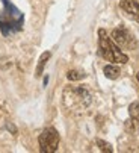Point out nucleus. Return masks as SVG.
Here are the masks:
<instances>
[{
  "mask_svg": "<svg viewBox=\"0 0 139 153\" xmlns=\"http://www.w3.org/2000/svg\"><path fill=\"white\" fill-rule=\"evenodd\" d=\"M8 129L11 130V132H14V134L17 132V130H15V127H14V126H11V124H8Z\"/></svg>",
  "mask_w": 139,
  "mask_h": 153,
  "instance_id": "13",
  "label": "nucleus"
},
{
  "mask_svg": "<svg viewBox=\"0 0 139 153\" xmlns=\"http://www.w3.org/2000/svg\"><path fill=\"white\" fill-rule=\"evenodd\" d=\"M120 8L135 21L139 23V0H121Z\"/></svg>",
  "mask_w": 139,
  "mask_h": 153,
  "instance_id": "6",
  "label": "nucleus"
},
{
  "mask_svg": "<svg viewBox=\"0 0 139 153\" xmlns=\"http://www.w3.org/2000/svg\"><path fill=\"white\" fill-rule=\"evenodd\" d=\"M38 143H39V150L42 153H55L59 146L58 130L55 127H45L38 138Z\"/></svg>",
  "mask_w": 139,
  "mask_h": 153,
  "instance_id": "4",
  "label": "nucleus"
},
{
  "mask_svg": "<svg viewBox=\"0 0 139 153\" xmlns=\"http://www.w3.org/2000/svg\"><path fill=\"white\" fill-rule=\"evenodd\" d=\"M42 83H44V86L49 83V76H45V77H44V82H42Z\"/></svg>",
  "mask_w": 139,
  "mask_h": 153,
  "instance_id": "14",
  "label": "nucleus"
},
{
  "mask_svg": "<svg viewBox=\"0 0 139 153\" xmlns=\"http://www.w3.org/2000/svg\"><path fill=\"white\" fill-rule=\"evenodd\" d=\"M110 39L120 49H135L136 47V41H135L133 35L127 29H124V27L113 29L112 33H110Z\"/></svg>",
  "mask_w": 139,
  "mask_h": 153,
  "instance_id": "5",
  "label": "nucleus"
},
{
  "mask_svg": "<svg viewBox=\"0 0 139 153\" xmlns=\"http://www.w3.org/2000/svg\"><path fill=\"white\" fill-rule=\"evenodd\" d=\"M64 105L73 111H82L91 105V94L85 86H68L64 90Z\"/></svg>",
  "mask_w": 139,
  "mask_h": 153,
  "instance_id": "3",
  "label": "nucleus"
},
{
  "mask_svg": "<svg viewBox=\"0 0 139 153\" xmlns=\"http://www.w3.org/2000/svg\"><path fill=\"white\" fill-rule=\"evenodd\" d=\"M136 79H138V82H139V71L136 73Z\"/></svg>",
  "mask_w": 139,
  "mask_h": 153,
  "instance_id": "15",
  "label": "nucleus"
},
{
  "mask_svg": "<svg viewBox=\"0 0 139 153\" xmlns=\"http://www.w3.org/2000/svg\"><path fill=\"white\" fill-rule=\"evenodd\" d=\"M86 77V74L83 73V71H77V70H70L68 73H67V79L68 80H82V79H85Z\"/></svg>",
  "mask_w": 139,
  "mask_h": 153,
  "instance_id": "10",
  "label": "nucleus"
},
{
  "mask_svg": "<svg viewBox=\"0 0 139 153\" xmlns=\"http://www.w3.org/2000/svg\"><path fill=\"white\" fill-rule=\"evenodd\" d=\"M98 53L106 61L115 62V64H126L129 61V56L124 52H121V49L109 38L104 29L98 30Z\"/></svg>",
  "mask_w": 139,
  "mask_h": 153,
  "instance_id": "2",
  "label": "nucleus"
},
{
  "mask_svg": "<svg viewBox=\"0 0 139 153\" xmlns=\"http://www.w3.org/2000/svg\"><path fill=\"white\" fill-rule=\"evenodd\" d=\"M52 58V52H44L41 56H39V61H38V65H36V70H35V76L36 77H39L41 74H42V71H44V67H45V64L49 62V59Z\"/></svg>",
  "mask_w": 139,
  "mask_h": 153,
  "instance_id": "7",
  "label": "nucleus"
},
{
  "mask_svg": "<svg viewBox=\"0 0 139 153\" xmlns=\"http://www.w3.org/2000/svg\"><path fill=\"white\" fill-rule=\"evenodd\" d=\"M129 114L133 118H139V102H133L129 106Z\"/></svg>",
  "mask_w": 139,
  "mask_h": 153,
  "instance_id": "12",
  "label": "nucleus"
},
{
  "mask_svg": "<svg viewBox=\"0 0 139 153\" xmlns=\"http://www.w3.org/2000/svg\"><path fill=\"white\" fill-rule=\"evenodd\" d=\"M103 73H104V76H106L107 79H112V80H115V79H118V77H120V74H121V70H120V67H118V65L109 64V65H106V67L103 68Z\"/></svg>",
  "mask_w": 139,
  "mask_h": 153,
  "instance_id": "8",
  "label": "nucleus"
},
{
  "mask_svg": "<svg viewBox=\"0 0 139 153\" xmlns=\"http://www.w3.org/2000/svg\"><path fill=\"white\" fill-rule=\"evenodd\" d=\"M124 127H126V132H129V134H132V135L136 134L138 130H139V121H138V118L130 117L129 120H126Z\"/></svg>",
  "mask_w": 139,
  "mask_h": 153,
  "instance_id": "9",
  "label": "nucleus"
},
{
  "mask_svg": "<svg viewBox=\"0 0 139 153\" xmlns=\"http://www.w3.org/2000/svg\"><path fill=\"white\" fill-rule=\"evenodd\" d=\"M2 2H3L5 11L0 14V30H2L5 36H8L9 33L21 30L23 23H24V15L9 0H2Z\"/></svg>",
  "mask_w": 139,
  "mask_h": 153,
  "instance_id": "1",
  "label": "nucleus"
},
{
  "mask_svg": "<svg viewBox=\"0 0 139 153\" xmlns=\"http://www.w3.org/2000/svg\"><path fill=\"white\" fill-rule=\"evenodd\" d=\"M97 146H98V149L101 150V152H104V153H112L113 152V149H112V146L109 144V143H106L104 140H97Z\"/></svg>",
  "mask_w": 139,
  "mask_h": 153,
  "instance_id": "11",
  "label": "nucleus"
}]
</instances>
